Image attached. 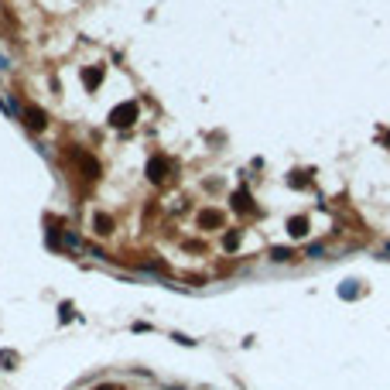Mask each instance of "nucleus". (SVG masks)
I'll list each match as a JSON object with an SVG mask.
<instances>
[{
	"instance_id": "obj_1",
	"label": "nucleus",
	"mask_w": 390,
	"mask_h": 390,
	"mask_svg": "<svg viewBox=\"0 0 390 390\" xmlns=\"http://www.w3.org/2000/svg\"><path fill=\"white\" fill-rule=\"evenodd\" d=\"M134 116H137V106H120V110H113V124L124 127V124H134Z\"/></svg>"
},
{
	"instance_id": "obj_2",
	"label": "nucleus",
	"mask_w": 390,
	"mask_h": 390,
	"mask_svg": "<svg viewBox=\"0 0 390 390\" xmlns=\"http://www.w3.org/2000/svg\"><path fill=\"white\" fill-rule=\"evenodd\" d=\"M24 116H28V127H35V130H41V127L48 124L45 113H41V110H35V106H28V110H24Z\"/></svg>"
},
{
	"instance_id": "obj_3",
	"label": "nucleus",
	"mask_w": 390,
	"mask_h": 390,
	"mask_svg": "<svg viewBox=\"0 0 390 390\" xmlns=\"http://www.w3.org/2000/svg\"><path fill=\"white\" fill-rule=\"evenodd\" d=\"M148 175L154 178V182H161V178H164V161H151V164H148Z\"/></svg>"
},
{
	"instance_id": "obj_4",
	"label": "nucleus",
	"mask_w": 390,
	"mask_h": 390,
	"mask_svg": "<svg viewBox=\"0 0 390 390\" xmlns=\"http://www.w3.org/2000/svg\"><path fill=\"white\" fill-rule=\"evenodd\" d=\"M305 226H308V223H305V219H295V223H291V233H295V236H305Z\"/></svg>"
},
{
	"instance_id": "obj_5",
	"label": "nucleus",
	"mask_w": 390,
	"mask_h": 390,
	"mask_svg": "<svg viewBox=\"0 0 390 390\" xmlns=\"http://www.w3.org/2000/svg\"><path fill=\"white\" fill-rule=\"evenodd\" d=\"M271 257H274V260H291V257H295V253H291V250H284V247H277V250L271 253Z\"/></svg>"
},
{
	"instance_id": "obj_6",
	"label": "nucleus",
	"mask_w": 390,
	"mask_h": 390,
	"mask_svg": "<svg viewBox=\"0 0 390 390\" xmlns=\"http://www.w3.org/2000/svg\"><path fill=\"white\" fill-rule=\"evenodd\" d=\"M96 230H100V233H110V219H96Z\"/></svg>"
}]
</instances>
